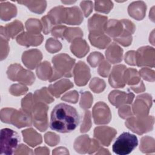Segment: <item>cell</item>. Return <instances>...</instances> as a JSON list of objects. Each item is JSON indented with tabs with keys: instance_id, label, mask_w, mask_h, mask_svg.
<instances>
[{
	"instance_id": "obj_1",
	"label": "cell",
	"mask_w": 155,
	"mask_h": 155,
	"mask_svg": "<svg viewBox=\"0 0 155 155\" xmlns=\"http://www.w3.org/2000/svg\"><path fill=\"white\" fill-rule=\"evenodd\" d=\"M79 122L76 110L65 103L56 105L51 113L50 127L61 133H70L76 129Z\"/></svg>"
},
{
	"instance_id": "obj_2",
	"label": "cell",
	"mask_w": 155,
	"mask_h": 155,
	"mask_svg": "<svg viewBox=\"0 0 155 155\" xmlns=\"http://www.w3.org/2000/svg\"><path fill=\"white\" fill-rule=\"evenodd\" d=\"M52 62L53 64V74L49 79L50 82L61 78L62 76L71 77V71L75 63V59L65 53H62L54 56L52 59Z\"/></svg>"
},
{
	"instance_id": "obj_3",
	"label": "cell",
	"mask_w": 155,
	"mask_h": 155,
	"mask_svg": "<svg viewBox=\"0 0 155 155\" xmlns=\"http://www.w3.org/2000/svg\"><path fill=\"white\" fill-rule=\"evenodd\" d=\"M20 136L15 131L5 128L1 130L0 154L11 155L18 148Z\"/></svg>"
},
{
	"instance_id": "obj_4",
	"label": "cell",
	"mask_w": 155,
	"mask_h": 155,
	"mask_svg": "<svg viewBox=\"0 0 155 155\" xmlns=\"http://www.w3.org/2000/svg\"><path fill=\"white\" fill-rule=\"evenodd\" d=\"M138 139L136 136L129 132L122 133L113 145V151L118 155H127L131 153L137 146Z\"/></svg>"
},
{
	"instance_id": "obj_5",
	"label": "cell",
	"mask_w": 155,
	"mask_h": 155,
	"mask_svg": "<svg viewBox=\"0 0 155 155\" xmlns=\"http://www.w3.org/2000/svg\"><path fill=\"white\" fill-rule=\"evenodd\" d=\"M153 116H147L146 118L145 117H131L125 122L127 127L138 134H142L151 131L153 129Z\"/></svg>"
},
{
	"instance_id": "obj_6",
	"label": "cell",
	"mask_w": 155,
	"mask_h": 155,
	"mask_svg": "<svg viewBox=\"0 0 155 155\" xmlns=\"http://www.w3.org/2000/svg\"><path fill=\"white\" fill-rule=\"evenodd\" d=\"M48 107L45 103L35 102L31 116L34 125L41 131H45L48 127L47 110Z\"/></svg>"
},
{
	"instance_id": "obj_7",
	"label": "cell",
	"mask_w": 155,
	"mask_h": 155,
	"mask_svg": "<svg viewBox=\"0 0 155 155\" xmlns=\"http://www.w3.org/2000/svg\"><path fill=\"white\" fill-rule=\"evenodd\" d=\"M8 79L13 81H18L22 84L31 85L35 79L31 71L24 69L19 64H12L8 67L7 71Z\"/></svg>"
},
{
	"instance_id": "obj_8",
	"label": "cell",
	"mask_w": 155,
	"mask_h": 155,
	"mask_svg": "<svg viewBox=\"0 0 155 155\" xmlns=\"http://www.w3.org/2000/svg\"><path fill=\"white\" fill-rule=\"evenodd\" d=\"M154 50L153 48L146 46L139 48L135 53L136 65L140 66H150L154 67Z\"/></svg>"
},
{
	"instance_id": "obj_9",
	"label": "cell",
	"mask_w": 155,
	"mask_h": 155,
	"mask_svg": "<svg viewBox=\"0 0 155 155\" xmlns=\"http://www.w3.org/2000/svg\"><path fill=\"white\" fill-rule=\"evenodd\" d=\"M93 117L96 124H106L110 122L111 114L107 105L102 102H99L93 107Z\"/></svg>"
},
{
	"instance_id": "obj_10",
	"label": "cell",
	"mask_w": 155,
	"mask_h": 155,
	"mask_svg": "<svg viewBox=\"0 0 155 155\" xmlns=\"http://www.w3.org/2000/svg\"><path fill=\"white\" fill-rule=\"evenodd\" d=\"M31 116L23 110H16L12 108L8 124H12L18 128L31 126L32 124Z\"/></svg>"
},
{
	"instance_id": "obj_11",
	"label": "cell",
	"mask_w": 155,
	"mask_h": 155,
	"mask_svg": "<svg viewBox=\"0 0 155 155\" xmlns=\"http://www.w3.org/2000/svg\"><path fill=\"white\" fill-rule=\"evenodd\" d=\"M151 97L148 94L138 96L133 106V113L138 117H147L151 105Z\"/></svg>"
},
{
	"instance_id": "obj_12",
	"label": "cell",
	"mask_w": 155,
	"mask_h": 155,
	"mask_svg": "<svg viewBox=\"0 0 155 155\" xmlns=\"http://www.w3.org/2000/svg\"><path fill=\"white\" fill-rule=\"evenodd\" d=\"M74 82L78 86H84L90 78L88 67L82 61H79L73 69Z\"/></svg>"
},
{
	"instance_id": "obj_13",
	"label": "cell",
	"mask_w": 155,
	"mask_h": 155,
	"mask_svg": "<svg viewBox=\"0 0 155 155\" xmlns=\"http://www.w3.org/2000/svg\"><path fill=\"white\" fill-rule=\"evenodd\" d=\"M115 129L108 127H98L94 130V137L104 146H109L116 134Z\"/></svg>"
},
{
	"instance_id": "obj_14",
	"label": "cell",
	"mask_w": 155,
	"mask_h": 155,
	"mask_svg": "<svg viewBox=\"0 0 155 155\" xmlns=\"http://www.w3.org/2000/svg\"><path fill=\"white\" fill-rule=\"evenodd\" d=\"M127 67L124 65H118L113 67L109 76V83L113 88H124L125 82L124 81V72Z\"/></svg>"
},
{
	"instance_id": "obj_15",
	"label": "cell",
	"mask_w": 155,
	"mask_h": 155,
	"mask_svg": "<svg viewBox=\"0 0 155 155\" xmlns=\"http://www.w3.org/2000/svg\"><path fill=\"white\" fill-rule=\"evenodd\" d=\"M134 97V94L131 92L125 93L124 91L114 90L110 93L108 99L112 105L118 108L124 104H131Z\"/></svg>"
},
{
	"instance_id": "obj_16",
	"label": "cell",
	"mask_w": 155,
	"mask_h": 155,
	"mask_svg": "<svg viewBox=\"0 0 155 155\" xmlns=\"http://www.w3.org/2000/svg\"><path fill=\"white\" fill-rule=\"evenodd\" d=\"M107 17L94 14L88 20V30L90 33L94 35L104 34Z\"/></svg>"
},
{
	"instance_id": "obj_17",
	"label": "cell",
	"mask_w": 155,
	"mask_h": 155,
	"mask_svg": "<svg viewBox=\"0 0 155 155\" xmlns=\"http://www.w3.org/2000/svg\"><path fill=\"white\" fill-rule=\"evenodd\" d=\"M43 41V36L41 34H33L29 32H23L16 38L17 42L25 47L38 46Z\"/></svg>"
},
{
	"instance_id": "obj_18",
	"label": "cell",
	"mask_w": 155,
	"mask_h": 155,
	"mask_svg": "<svg viewBox=\"0 0 155 155\" xmlns=\"http://www.w3.org/2000/svg\"><path fill=\"white\" fill-rule=\"evenodd\" d=\"M42 58L41 52L36 49L25 51L23 53L22 60L24 64L30 69H34L39 64Z\"/></svg>"
},
{
	"instance_id": "obj_19",
	"label": "cell",
	"mask_w": 155,
	"mask_h": 155,
	"mask_svg": "<svg viewBox=\"0 0 155 155\" xmlns=\"http://www.w3.org/2000/svg\"><path fill=\"white\" fill-rule=\"evenodd\" d=\"M24 29L22 23L19 21H15L8 24L5 27H1V36L9 40L13 39L18 34H19Z\"/></svg>"
},
{
	"instance_id": "obj_20",
	"label": "cell",
	"mask_w": 155,
	"mask_h": 155,
	"mask_svg": "<svg viewBox=\"0 0 155 155\" xmlns=\"http://www.w3.org/2000/svg\"><path fill=\"white\" fill-rule=\"evenodd\" d=\"M83 21V15L76 7L65 8L64 23L70 25H79Z\"/></svg>"
},
{
	"instance_id": "obj_21",
	"label": "cell",
	"mask_w": 155,
	"mask_h": 155,
	"mask_svg": "<svg viewBox=\"0 0 155 155\" xmlns=\"http://www.w3.org/2000/svg\"><path fill=\"white\" fill-rule=\"evenodd\" d=\"M147 6L143 1H135L131 3L128 8L129 15L137 20H142L146 12Z\"/></svg>"
},
{
	"instance_id": "obj_22",
	"label": "cell",
	"mask_w": 155,
	"mask_h": 155,
	"mask_svg": "<svg viewBox=\"0 0 155 155\" xmlns=\"http://www.w3.org/2000/svg\"><path fill=\"white\" fill-rule=\"evenodd\" d=\"M123 30L124 26L121 21L110 19L107 22L104 31L114 39L120 36Z\"/></svg>"
},
{
	"instance_id": "obj_23",
	"label": "cell",
	"mask_w": 155,
	"mask_h": 155,
	"mask_svg": "<svg viewBox=\"0 0 155 155\" xmlns=\"http://www.w3.org/2000/svg\"><path fill=\"white\" fill-rule=\"evenodd\" d=\"M73 87V84L71 81L68 79H62L49 85L48 90L56 97H59L62 93Z\"/></svg>"
},
{
	"instance_id": "obj_24",
	"label": "cell",
	"mask_w": 155,
	"mask_h": 155,
	"mask_svg": "<svg viewBox=\"0 0 155 155\" xmlns=\"http://www.w3.org/2000/svg\"><path fill=\"white\" fill-rule=\"evenodd\" d=\"M71 52L77 57L82 58L89 51V46L82 38H75L70 46Z\"/></svg>"
},
{
	"instance_id": "obj_25",
	"label": "cell",
	"mask_w": 155,
	"mask_h": 155,
	"mask_svg": "<svg viewBox=\"0 0 155 155\" xmlns=\"http://www.w3.org/2000/svg\"><path fill=\"white\" fill-rule=\"evenodd\" d=\"M107 60L111 64L120 62L122 60L123 50L116 43H112L105 51Z\"/></svg>"
},
{
	"instance_id": "obj_26",
	"label": "cell",
	"mask_w": 155,
	"mask_h": 155,
	"mask_svg": "<svg viewBox=\"0 0 155 155\" xmlns=\"http://www.w3.org/2000/svg\"><path fill=\"white\" fill-rule=\"evenodd\" d=\"M24 141L31 147H35L42 142V137L33 128L22 131Z\"/></svg>"
},
{
	"instance_id": "obj_27",
	"label": "cell",
	"mask_w": 155,
	"mask_h": 155,
	"mask_svg": "<svg viewBox=\"0 0 155 155\" xmlns=\"http://www.w3.org/2000/svg\"><path fill=\"white\" fill-rule=\"evenodd\" d=\"M0 8L1 18L3 21H8L16 15L17 9L16 6L9 2H1Z\"/></svg>"
},
{
	"instance_id": "obj_28",
	"label": "cell",
	"mask_w": 155,
	"mask_h": 155,
	"mask_svg": "<svg viewBox=\"0 0 155 155\" xmlns=\"http://www.w3.org/2000/svg\"><path fill=\"white\" fill-rule=\"evenodd\" d=\"M89 40L91 44L100 49H104L111 42V39L104 34L89 35Z\"/></svg>"
},
{
	"instance_id": "obj_29",
	"label": "cell",
	"mask_w": 155,
	"mask_h": 155,
	"mask_svg": "<svg viewBox=\"0 0 155 155\" xmlns=\"http://www.w3.org/2000/svg\"><path fill=\"white\" fill-rule=\"evenodd\" d=\"M64 13L65 7L62 6L56 7L52 8L49 13H48V17L52 22L53 25L60 24L64 22Z\"/></svg>"
},
{
	"instance_id": "obj_30",
	"label": "cell",
	"mask_w": 155,
	"mask_h": 155,
	"mask_svg": "<svg viewBox=\"0 0 155 155\" xmlns=\"http://www.w3.org/2000/svg\"><path fill=\"white\" fill-rule=\"evenodd\" d=\"M18 3L26 5L30 11L36 13H43L47 5L45 1H18Z\"/></svg>"
},
{
	"instance_id": "obj_31",
	"label": "cell",
	"mask_w": 155,
	"mask_h": 155,
	"mask_svg": "<svg viewBox=\"0 0 155 155\" xmlns=\"http://www.w3.org/2000/svg\"><path fill=\"white\" fill-rule=\"evenodd\" d=\"M36 73L39 78L42 80L50 79L53 74V68L47 61L41 63L37 67Z\"/></svg>"
},
{
	"instance_id": "obj_32",
	"label": "cell",
	"mask_w": 155,
	"mask_h": 155,
	"mask_svg": "<svg viewBox=\"0 0 155 155\" xmlns=\"http://www.w3.org/2000/svg\"><path fill=\"white\" fill-rule=\"evenodd\" d=\"M124 81L125 84L132 85L139 84L140 82V76L135 69L127 68L124 72Z\"/></svg>"
},
{
	"instance_id": "obj_33",
	"label": "cell",
	"mask_w": 155,
	"mask_h": 155,
	"mask_svg": "<svg viewBox=\"0 0 155 155\" xmlns=\"http://www.w3.org/2000/svg\"><path fill=\"white\" fill-rule=\"evenodd\" d=\"M35 102L50 104L54 101V99L48 93L46 87H43L39 90L35 91L33 96Z\"/></svg>"
},
{
	"instance_id": "obj_34",
	"label": "cell",
	"mask_w": 155,
	"mask_h": 155,
	"mask_svg": "<svg viewBox=\"0 0 155 155\" xmlns=\"http://www.w3.org/2000/svg\"><path fill=\"white\" fill-rule=\"evenodd\" d=\"M25 28L28 32L33 34H40L42 25L37 19H29L25 22Z\"/></svg>"
},
{
	"instance_id": "obj_35",
	"label": "cell",
	"mask_w": 155,
	"mask_h": 155,
	"mask_svg": "<svg viewBox=\"0 0 155 155\" xmlns=\"http://www.w3.org/2000/svg\"><path fill=\"white\" fill-rule=\"evenodd\" d=\"M113 7V2L110 1H96L94 9L97 12L108 13Z\"/></svg>"
},
{
	"instance_id": "obj_36",
	"label": "cell",
	"mask_w": 155,
	"mask_h": 155,
	"mask_svg": "<svg viewBox=\"0 0 155 155\" xmlns=\"http://www.w3.org/2000/svg\"><path fill=\"white\" fill-rule=\"evenodd\" d=\"M35 104L33 94L28 93L24 98L22 99L21 102L22 110L31 116V111Z\"/></svg>"
},
{
	"instance_id": "obj_37",
	"label": "cell",
	"mask_w": 155,
	"mask_h": 155,
	"mask_svg": "<svg viewBox=\"0 0 155 155\" xmlns=\"http://www.w3.org/2000/svg\"><path fill=\"white\" fill-rule=\"evenodd\" d=\"M90 140V139L87 135H84L79 137L75 140L74 147L77 152L81 153H85L87 152L85 147L84 145L88 143Z\"/></svg>"
},
{
	"instance_id": "obj_38",
	"label": "cell",
	"mask_w": 155,
	"mask_h": 155,
	"mask_svg": "<svg viewBox=\"0 0 155 155\" xmlns=\"http://www.w3.org/2000/svg\"><path fill=\"white\" fill-rule=\"evenodd\" d=\"M82 36L83 32L79 28H67L64 35V38L68 42L74 40L75 38Z\"/></svg>"
},
{
	"instance_id": "obj_39",
	"label": "cell",
	"mask_w": 155,
	"mask_h": 155,
	"mask_svg": "<svg viewBox=\"0 0 155 155\" xmlns=\"http://www.w3.org/2000/svg\"><path fill=\"white\" fill-rule=\"evenodd\" d=\"M62 47V45L61 42L53 38H49L46 42L45 48L47 50L51 53H55L56 51H58L61 50Z\"/></svg>"
},
{
	"instance_id": "obj_40",
	"label": "cell",
	"mask_w": 155,
	"mask_h": 155,
	"mask_svg": "<svg viewBox=\"0 0 155 155\" xmlns=\"http://www.w3.org/2000/svg\"><path fill=\"white\" fill-rule=\"evenodd\" d=\"M93 103V96L88 92L85 91L81 93V99L80 102V106L83 109H87L90 108Z\"/></svg>"
},
{
	"instance_id": "obj_41",
	"label": "cell",
	"mask_w": 155,
	"mask_h": 155,
	"mask_svg": "<svg viewBox=\"0 0 155 155\" xmlns=\"http://www.w3.org/2000/svg\"><path fill=\"white\" fill-rule=\"evenodd\" d=\"M28 91V88L24 84H18L12 85L10 89V93L14 96H19L25 94Z\"/></svg>"
},
{
	"instance_id": "obj_42",
	"label": "cell",
	"mask_w": 155,
	"mask_h": 155,
	"mask_svg": "<svg viewBox=\"0 0 155 155\" xmlns=\"http://www.w3.org/2000/svg\"><path fill=\"white\" fill-rule=\"evenodd\" d=\"M104 59V56L99 52L91 53L87 58V61L93 67H96Z\"/></svg>"
},
{
	"instance_id": "obj_43",
	"label": "cell",
	"mask_w": 155,
	"mask_h": 155,
	"mask_svg": "<svg viewBox=\"0 0 155 155\" xmlns=\"http://www.w3.org/2000/svg\"><path fill=\"white\" fill-rule=\"evenodd\" d=\"M97 87H99L100 90L101 91H102L104 90L105 87V82L102 79H100L97 78H94L91 80V81L90 84V88L94 92L96 93Z\"/></svg>"
},
{
	"instance_id": "obj_44",
	"label": "cell",
	"mask_w": 155,
	"mask_h": 155,
	"mask_svg": "<svg viewBox=\"0 0 155 155\" xmlns=\"http://www.w3.org/2000/svg\"><path fill=\"white\" fill-rule=\"evenodd\" d=\"M91 127V120H90V113L89 111H86L84 114V120L81 127V132L85 133L89 130Z\"/></svg>"
},
{
	"instance_id": "obj_45",
	"label": "cell",
	"mask_w": 155,
	"mask_h": 155,
	"mask_svg": "<svg viewBox=\"0 0 155 155\" xmlns=\"http://www.w3.org/2000/svg\"><path fill=\"white\" fill-rule=\"evenodd\" d=\"M45 142L50 146H54L59 142V137L54 134L48 132L45 134Z\"/></svg>"
},
{
	"instance_id": "obj_46",
	"label": "cell",
	"mask_w": 155,
	"mask_h": 155,
	"mask_svg": "<svg viewBox=\"0 0 155 155\" xmlns=\"http://www.w3.org/2000/svg\"><path fill=\"white\" fill-rule=\"evenodd\" d=\"M140 76H142L145 80L148 81H154V71L147 68H143L140 70Z\"/></svg>"
},
{
	"instance_id": "obj_47",
	"label": "cell",
	"mask_w": 155,
	"mask_h": 155,
	"mask_svg": "<svg viewBox=\"0 0 155 155\" xmlns=\"http://www.w3.org/2000/svg\"><path fill=\"white\" fill-rule=\"evenodd\" d=\"M42 30L44 34L47 35L52 29V26L53 25L52 22L48 17L47 15L44 16L42 18Z\"/></svg>"
},
{
	"instance_id": "obj_48",
	"label": "cell",
	"mask_w": 155,
	"mask_h": 155,
	"mask_svg": "<svg viewBox=\"0 0 155 155\" xmlns=\"http://www.w3.org/2000/svg\"><path fill=\"white\" fill-rule=\"evenodd\" d=\"M67 27L64 25H58L52 28L51 31L52 36L56 38H64L65 32L67 30Z\"/></svg>"
},
{
	"instance_id": "obj_49",
	"label": "cell",
	"mask_w": 155,
	"mask_h": 155,
	"mask_svg": "<svg viewBox=\"0 0 155 155\" xmlns=\"http://www.w3.org/2000/svg\"><path fill=\"white\" fill-rule=\"evenodd\" d=\"M110 70V65L106 61H102L98 68L99 74L102 77H107Z\"/></svg>"
},
{
	"instance_id": "obj_50",
	"label": "cell",
	"mask_w": 155,
	"mask_h": 155,
	"mask_svg": "<svg viewBox=\"0 0 155 155\" xmlns=\"http://www.w3.org/2000/svg\"><path fill=\"white\" fill-rule=\"evenodd\" d=\"M81 7L84 13L85 16L87 17L90 15L93 10V2L90 1H82L80 4Z\"/></svg>"
},
{
	"instance_id": "obj_51",
	"label": "cell",
	"mask_w": 155,
	"mask_h": 155,
	"mask_svg": "<svg viewBox=\"0 0 155 155\" xmlns=\"http://www.w3.org/2000/svg\"><path fill=\"white\" fill-rule=\"evenodd\" d=\"M119 110V114L122 119H126L128 117H131L132 114L131 112V109L130 106L123 105Z\"/></svg>"
},
{
	"instance_id": "obj_52",
	"label": "cell",
	"mask_w": 155,
	"mask_h": 155,
	"mask_svg": "<svg viewBox=\"0 0 155 155\" xmlns=\"http://www.w3.org/2000/svg\"><path fill=\"white\" fill-rule=\"evenodd\" d=\"M136 51H130L125 54V62L131 65H136V58H135Z\"/></svg>"
},
{
	"instance_id": "obj_53",
	"label": "cell",
	"mask_w": 155,
	"mask_h": 155,
	"mask_svg": "<svg viewBox=\"0 0 155 155\" xmlns=\"http://www.w3.org/2000/svg\"><path fill=\"white\" fill-rule=\"evenodd\" d=\"M78 92L76 91H70L69 93L65 94L64 96H62V100L65 101H68V102L70 103H73L75 104L77 102L78 98H76V97H72V96H75L76 94H78Z\"/></svg>"
},
{
	"instance_id": "obj_54",
	"label": "cell",
	"mask_w": 155,
	"mask_h": 155,
	"mask_svg": "<svg viewBox=\"0 0 155 155\" xmlns=\"http://www.w3.org/2000/svg\"><path fill=\"white\" fill-rule=\"evenodd\" d=\"M130 88L133 91H134L136 93H140V92L143 91L145 90L144 85H143L142 81H141L140 83L139 84H138L137 85H136L134 87V86H131Z\"/></svg>"
},
{
	"instance_id": "obj_55",
	"label": "cell",
	"mask_w": 155,
	"mask_h": 155,
	"mask_svg": "<svg viewBox=\"0 0 155 155\" xmlns=\"http://www.w3.org/2000/svg\"><path fill=\"white\" fill-rule=\"evenodd\" d=\"M62 3H65V4H70V3H73V2H75V1H71V2H67V1H62Z\"/></svg>"
}]
</instances>
